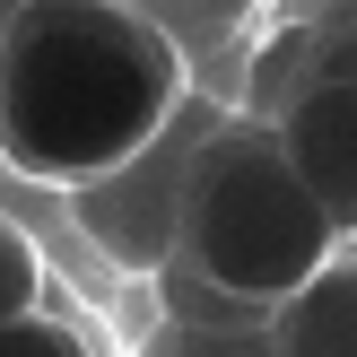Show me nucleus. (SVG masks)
<instances>
[{
	"label": "nucleus",
	"instance_id": "4",
	"mask_svg": "<svg viewBox=\"0 0 357 357\" xmlns=\"http://www.w3.org/2000/svg\"><path fill=\"white\" fill-rule=\"evenodd\" d=\"M271 131H279V149H288L296 183L314 192V209L331 218V236L357 244V87L314 79Z\"/></svg>",
	"mask_w": 357,
	"mask_h": 357
},
{
	"label": "nucleus",
	"instance_id": "5",
	"mask_svg": "<svg viewBox=\"0 0 357 357\" xmlns=\"http://www.w3.org/2000/svg\"><path fill=\"white\" fill-rule=\"evenodd\" d=\"M271 357H357V253L323 261L305 288L271 305Z\"/></svg>",
	"mask_w": 357,
	"mask_h": 357
},
{
	"label": "nucleus",
	"instance_id": "10",
	"mask_svg": "<svg viewBox=\"0 0 357 357\" xmlns=\"http://www.w3.org/2000/svg\"><path fill=\"white\" fill-rule=\"evenodd\" d=\"M139 357H271V323L253 331H192V323H157V340Z\"/></svg>",
	"mask_w": 357,
	"mask_h": 357
},
{
	"label": "nucleus",
	"instance_id": "1",
	"mask_svg": "<svg viewBox=\"0 0 357 357\" xmlns=\"http://www.w3.org/2000/svg\"><path fill=\"white\" fill-rule=\"evenodd\" d=\"M183 52L122 0H35L0 26V166L26 183H87L122 166L174 96Z\"/></svg>",
	"mask_w": 357,
	"mask_h": 357
},
{
	"label": "nucleus",
	"instance_id": "8",
	"mask_svg": "<svg viewBox=\"0 0 357 357\" xmlns=\"http://www.w3.org/2000/svg\"><path fill=\"white\" fill-rule=\"evenodd\" d=\"M149 279H157V323H192V331H253V323H271V305H244V296L209 288L183 261H157Z\"/></svg>",
	"mask_w": 357,
	"mask_h": 357
},
{
	"label": "nucleus",
	"instance_id": "6",
	"mask_svg": "<svg viewBox=\"0 0 357 357\" xmlns=\"http://www.w3.org/2000/svg\"><path fill=\"white\" fill-rule=\"evenodd\" d=\"M305 87H314V35H305V17H288L271 44H253L236 114H244V122H279L296 96H305Z\"/></svg>",
	"mask_w": 357,
	"mask_h": 357
},
{
	"label": "nucleus",
	"instance_id": "7",
	"mask_svg": "<svg viewBox=\"0 0 357 357\" xmlns=\"http://www.w3.org/2000/svg\"><path fill=\"white\" fill-rule=\"evenodd\" d=\"M122 9H139L174 52H183V70H201L209 52H236L244 44V17H253L261 0H122Z\"/></svg>",
	"mask_w": 357,
	"mask_h": 357
},
{
	"label": "nucleus",
	"instance_id": "11",
	"mask_svg": "<svg viewBox=\"0 0 357 357\" xmlns=\"http://www.w3.org/2000/svg\"><path fill=\"white\" fill-rule=\"evenodd\" d=\"M0 357H96V349H87L61 314L35 305V314H9V323H0Z\"/></svg>",
	"mask_w": 357,
	"mask_h": 357
},
{
	"label": "nucleus",
	"instance_id": "12",
	"mask_svg": "<svg viewBox=\"0 0 357 357\" xmlns=\"http://www.w3.org/2000/svg\"><path fill=\"white\" fill-rule=\"evenodd\" d=\"M35 305H44V261H35V244L0 218V323H9V314H35Z\"/></svg>",
	"mask_w": 357,
	"mask_h": 357
},
{
	"label": "nucleus",
	"instance_id": "9",
	"mask_svg": "<svg viewBox=\"0 0 357 357\" xmlns=\"http://www.w3.org/2000/svg\"><path fill=\"white\" fill-rule=\"evenodd\" d=\"M305 35H314V79L357 87V0H314Z\"/></svg>",
	"mask_w": 357,
	"mask_h": 357
},
{
	"label": "nucleus",
	"instance_id": "13",
	"mask_svg": "<svg viewBox=\"0 0 357 357\" xmlns=\"http://www.w3.org/2000/svg\"><path fill=\"white\" fill-rule=\"evenodd\" d=\"M17 9H35V0H0V26H9V17H17Z\"/></svg>",
	"mask_w": 357,
	"mask_h": 357
},
{
	"label": "nucleus",
	"instance_id": "3",
	"mask_svg": "<svg viewBox=\"0 0 357 357\" xmlns=\"http://www.w3.org/2000/svg\"><path fill=\"white\" fill-rule=\"evenodd\" d=\"M236 114L227 96H209V87H183L174 96V114L157 122L149 139H139L122 166L87 174V183H70V218H79V236L96 244L114 271L149 279L157 261L174 253V209H183V174L192 157H201V139L218 131V122Z\"/></svg>",
	"mask_w": 357,
	"mask_h": 357
},
{
	"label": "nucleus",
	"instance_id": "2",
	"mask_svg": "<svg viewBox=\"0 0 357 357\" xmlns=\"http://www.w3.org/2000/svg\"><path fill=\"white\" fill-rule=\"evenodd\" d=\"M340 253L331 218L314 209V192L296 183L288 149L271 122L227 114L201 139L183 174V209H174V253L183 271H201L209 288L244 296V305H279L288 288H305L323 261Z\"/></svg>",
	"mask_w": 357,
	"mask_h": 357
}]
</instances>
